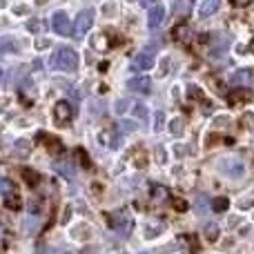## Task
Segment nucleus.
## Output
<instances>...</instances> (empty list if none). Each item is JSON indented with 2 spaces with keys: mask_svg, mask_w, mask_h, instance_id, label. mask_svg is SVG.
Here are the masks:
<instances>
[{
  "mask_svg": "<svg viewBox=\"0 0 254 254\" xmlns=\"http://www.w3.org/2000/svg\"><path fill=\"white\" fill-rule=\"evenodd\" d=\"M248 98H250V89H241V92H234L230 101L237 103V101H248Z\"/></svg>",
  "mask_w": 254,
  "mask_h": 254,
  "instance_id": "nucleus-20",
  "label": "nucleus"
},
{
  "mask_svg": "<svg viewBox=\"0 0 254 254\" xmlns=\"http://www.w3.org/2000/svg\"><path fill=\"white\" fill-rule=\"evenodd\" d=\"M250 83H252V69H239L230 78V85H234V87H248Z\"/></svg>",
  "mask_w": 254,
  "mask_h": 254,
  "instance_id": "nucleus-10",
  "label": "nucleus"
},
{
  "mask_svg": "<svg viewBox=\"0 0 254 254\" xmlns=\"http://www.w3.org/2000/svg\"><path fill=\"white\" fill-rule=\"evenodd\" d=\"M203 234H205V239L210 243H214L216 239H219V225H216V223H205V228H203Z\"/></svg>",
  "mask_w": 254,
  "mask_h": 254,
  "instance_id": "nucleus-13",
  "label": "nucleus"
},
{
  "mask_svg": "<svg viewBox=\"0 0 254 254\" xmlns=\"http://www.w3.org/2000/svg\"><path fill=\"white\" fill-rule=\"evenodd\" d=\"M172 34H174V38L179 40V43H188V38H190V29H188V25H179L174 31H172Z\"/></svg>",
  "mask_w": 254,
  "mask_h": 254,
  "instance_id": "nucleus-14",
  "label": "nucleus"
},
{
  "mask_svg": "<svg viewBox=\"0 0 254 254\" xmlns=\"http://www.w3.org/2000/svg\"><path fill=\"white\" fill-rule=\"evenodd\" d=\"M119 127L123 131H136V129H138V123H134V121H121Z\"/></svg>",
  "mask_w": 254,
  "mask_h": 254,
  "instance_id": "nucleus-23",
  "label": "nucleus"
},
{
  "mask_svg": "<svg viewBox=\"0 0 254 254\" xmlns=\"http://www.w3.org/2000/svg\"><path fill=\"white\" fill-rule=\"evenodd\" d=\"M94 9L92 7H87V9H83V11L78 13V18H76V25L71 27V34L76 36V38H83L85 34L89 31V27L94 25Z\"/></svg>",
  "mask_w": 254,
  "mask_h": 254,
  "instance_id": "nucleus-3",
  "label": "nucleus"
},
{
  "mask_svg": "<svg viewBox=\"0 0 254 254\" xmlns=\"http://www.w3.org/2000/svg\"><path fill=\"white\" fill-rule=\"evenodd\" d=\"M27 27H29V31H38V29H40V20H36V18H31V20H29V25H27Z\"/></svg>",
  "mask_w": 254,
  "mask_h": 254,
  "instance_id": "nucleus-26",
  "label": "nucleus"
},
{
  "mask_svg": "<svg viewBox=\"0 0 254 254\" xmlns=\"http://www.w3.org/2000/svg\"><path fill=\"white\" fill-rule=\"evenodd\" d=\"M161 232H163L161 228H156V230H147V232H145V237H147V239H152V237H158V234H161Z\"/></svg>",
  "mask_w": 254,
  "mask_h": 254,
  "instance_id": "nucleus-28",
  "label": "nucleus"
},
{
  "mask_svg": "<svg viewBox=\"0 0 254 254\" xmlns=\"http://www.w3.org/2000/svg\"><path fill=\"white\" fill-rule=\"evenodd\" d=\"M230 207V201L225 196H219V198H214V201H212V212H225Z\"/></svg>",
  "mask_w": 254,
  "mask_h": 254,
  "instance_id": "nucleus-15",
  "label": "nucleus"
},
{
  "mask_svg": "<svg viewBox=\"0 0 254 254\" xmlns=\"http://www.w3.org/2000/svg\"><path fill=\"white\" fill-rule=\"evenodd\" d=\"M127 87L136 94H149L152 92V78H147V76H134V78L127 80Z\"/></svg>",
  "mask_w": 254,
  "mask_h": 254,
  "instance_id": "nucleus-6",
  "label": "nucleus"
},
{
  "mask_svg": "<svg viewBox=\"0 0 254 254\" xmlns=\"http://www.w3.org/2000/svg\"><path fill=\"white\" fill-rule=\"evenodd\" d=\"M4 7V0H0V9H2Z\"/></svg>",
  "mask_w": 254,
  "mask_h": 254,
  "instance_id": "nucleus-31",
  "label": "nucleus"
},
{
  "mask_svg": "<svg viewBox=\"0 0 254 254\" xmlns=\"http://www.w3.org/2000/svg\"><path fill=\"white\" fill-rule=\"evenodd\" d=\"M221 7V0H203L201 7H198V16L201 18H207L212 16V13H216Z\"/></svg>",
  "mask_w": 254,
  "mask_h": 254,
  "instance_id": "nucleus-11",
  "label": "nucleus"
},
{
  "mask_svg": "<svg viewBox=\"0 0 254 254\" xmlns=\"http://www.w3.org/2000/svg\"><path fill=\"white\" fill-rule=\"evenodd\" d=\"M140 254H149V252H140Z\"/></svg>",
  "mask_w": 254,
  "mask_h": 254,
  "instance_id": "nucleus-33",
  "label": "nucleus"
},
{
  "mask_svg": "<svg viewBox=\"0 0 254 254\" xmlns=\"http://www.w3.org/2000/svg\"><path fill=\"white\" fill-rule=\"evenodd\" d=\"M131 112H134V116H136L138 121H145V119H147V107H145L143 103H136V105L131 107Z\"/></svg>",
  "mask_w": 254,
  "mask_h": 254,
  "instance_id": "nucleus-18",
  "label": "nucleus"
},
{
  "mask_svg": "<svg viewBox=\"0 0 254 254\" xmlns=\"http://www.w3.org/2000/svg\"><path fill=\"white\" fill-rule=\"evenodd\" d=\"M172 203H174V207H176V210H179V212H185V210H188V203H185V201H181V198H174V201H172Z\"/></svg>",
  "mask_w": 254,
  "mask_h": 254,
  "instance_id": "nucleus-25",
  "label": "nucleus"
},
{
  "mask_svg": "<svg viewBox=\"0 0 254 254\" xmlns=\"http://www.w3.org/2000/svg\"><path fill=\"white\" fill-rule=\"evenodd\" d=\"M230 2H232L234 7H246V4H250L252 0H230Z\"/></svg>",
  "mask_w": 254,
  "mask_h": 254,
  "instance_id": "nucleus-29",
  "label": "nucleus"
},
{
  "mask_svg": "<svg viewBox=\"0 0 254 254\" xmlns=\"http://www.w3.org/2000/svg\"><path fill=\"white\" fill-rule=\"evenodd\" d=\"M221 172L228 176H232V179H239V176H243V172H246V165H243L239 158H225V161H221Z\"/></svg>",
  "mask_w": 254,
  "mask_h": 254,
  "instance_id": "nucleus-5",
  "label": "nucleus"
},
{
  "mask_svg": "<svg viewBox=\"0 0 254 254\" xmlns=\"http://www.w3.org/2000/svg\"><path fill=\"white\" fill-rule=\"evenodd\" d=\"M0 52H16L13 38H0Z\"/></svg>",
  "mask_w": 254,
  "mask_h": 254,
  "instance_id": "nucleus-19",
  "label": "nucleus"
},
{
  "mask_svg": "<svg viewBox=\"0 0 254 254\" xmlns=\"http://www.w3.org/2000/svg\"><path fill=\"white\" fill-rule=\"evenodd\" d=\"M243 119H246V125H248V127H250V129L254 131V114H250V112H248V114L243 116Z\"/></svg>",
  "mask_w": 254,
  "mask_h": 254,
  "instance_id": "nucleus-27",
  "label": "nucleus"
},
{
  "mask_svg": "<svg viewBox=\"0 0 254 254\" xmlns=\"http://www.w3.org/2000/svg\"><path fill=\"white\" fill-rule=\"evenodd\" d=\"M154 129L156 131H161L163 129V125H165V114H163V112H156V114H154Z\"/></svg>",
  "mask_w": 254,
  "mask_h": 254,
  "instance_id": "nucleus-22",
  "label": "nucleus"
},
{
  "mask_svg": "<svg viewBox=\"0 0 254 254\" xmlns=\"http://www.w3.org/2000/svg\"><path fill=\"white\" fill-rule=\"evenodd\" d=\"M54 114H56V121H58V123H69L71 116H74V112H71L69 103H67V101H61V103H56V107H54Z\"/></svg>",
  "mask_w": 254,
  "mask_h": 254,
  "instance_id": "nucleus-9",
  "label": "nucleus"
},
{
  "mask_svg": "<svg viewBox=\"0 0 254 254\" xmlns=\"http://www.w3.org/2000/svg\"><path fill=\"white\" fill-rule=\"evenodd\" d=\"M52 69L56 71H76L78 67V56H76L74 49L69 47H58L56 52L52 54Z\"/></svg>",
  "mask_w": 254,
  "mask_h": 254,
  "instance_id": "nucleus-1",
  "label": "nucleus"
},
{
  "mask_svg": "<svg viewBox=\"0 0 254 254\" xmlns=\"http://www.w3.org/2000/svg\"><path fill=\"white\" fill-rule=\"evenodd\" d=\"M112 228H114V232L119 234V237L127 239L131 234V230H134V219L129 216L127 210H119L112 216Z\"/></svg>",
  "mask_w": 254,
  "mask_h": 254,
  "instance_id": "nucleus-2",
  "label": "nucleus"
},
{
  "mask_svg": "<svg viewBox=\"0 0 254 254\" xmlns=\"http://www.w3.org/2000/svg\"><path fill=\"white\" fill-rule=\"evenodd\" d=\"M0 78H2V69H0Z\"/></svg>",
  "mask_w": 254,
  "mask_h": 254,
  "instance_id": "nucleus-32",
  "label": "nucleus"
},
{
  "mask_svg": "<svg viewBox=\"0 0 254 254\" xmlns=\"http://www.w3.org/2000/svg\"><path fill=\"white\" fill-rule=\"evenodd\" d=\"M127 107H129V101H125V98H123V101H119V103H116V114H123Z\"/></svg>",
  "mask_w": 254,
  "mask_h": 254,
  "instance_id": "nucleus-24",
  "label": "nucleus"
},
{
  "mask_svg": "<svg viewBox=\"0 0 254 254\" xmlns=\"http://www.w3.org/2000/svg\"><path fill=\"white\" fill-rule=\"evenodd\" d=\"M156 152H158V161H161V163H163V161H165V156H163V154H165V152H163V147H158V149H156Z\"/></svg>",
  "mask_w": 254,
  "mask_h": 254,
  "instance_id": "nucleus-30",
  "label": "nucleus"
},
{
  "mask_svg": "<svg viewBox=\"0 0 254 254\" xmlns=\"http://www.w3.org/2000/svg\"><path fill=\"white\" fill-rule=\"evenodd\" d=\"M163 18H165V7L163 4H154V7H149V13H147V27L149 29H158L163 22Z\"/></svg>",
  "mask_w": 254,
  "mask_h": 254,
  "instance_id": "nucleus-7",
  "label": "nucleus"
},
{
  "mask_svg": "<svg viewBox=\"0 0 254 254\" xmlns=\"http://www.w3.org/2000/svg\"><path fill=\"white\" fill-rule=\"evenodd\" d=\"M52 27L58 36H69L71 34V22H69V16L65 11H56L52 18Z\"/></svg>",
  "mask_w": 254,
  "mask_h": 254,
  "instance_id": "nucleus-4",
  "label": "nucleus"
},
{
  "mask_svg": "<svg viewBox=\"0 0 254 254\" xmlns=\"http://www.w3.org/2000/svg\"><path fill=\"white\" fill-rule=\"evenodd\" d=\"M170 131H172V134H181V131H183V119L170 121Z\"/></svg>",
  "mask_w": 254,
  "mask_h": 254,
  "instance_id": "nucleus-21",
  "label": "nucleus"
},
{
  "mask_svg": "<svg viewBox=\"0 0 254 254\" xmlns=\"http://www.w3.org/2000/svg\"><path fill=\"white\" fill-rule=\"evenodd\" d=\"M22 176H25V181L31 185V188H36V185L40 183V176L36 174L34 170H25V172H22Z\"/></svg>",
  "mask_w": 254,
  "mask_h": 254,
  "instance_id": "nucleus-17",
  "label": "nucleus"
},
{
  "mask_svg": "<svg viewBox=\"0 0 254 254\" xmlns=\"http://www.w3.org/2000/svg\"><path fill=\"white\" fill-rule=\"evenodd\" d=\"M152 65H154V52H140V54H136L134 69L147 71V69H152Z\"/></svg>",
  "mask_w": 254,
  "mask_h": 254,
  "instance_id": "nucleus-8",
  "label": "nucleus"
},
{
  "mask_svg": "<svg viewBox=\"0 0 254 254\" xmlns=\"http://www.w3.org/2000/svg\"><path fill=\"white\" fill-rule=\"evenodd\" d=\"M22 230H25V234H36V232H38V221H36L34 216L25 219V221H22Z\"/></svg>",
  "mask_w": 254,
  "mask_h": 254,
  "instance_id": "nucleus-16",
  "label": "nucleus"
},
{
  "mask_svg": "<svg viewBox=\"0 0 254 254\" xmlns=\"http://www.w3.org/2000/svg\"><path fill=\"white\" fill-rule=\"evenodd\" d=\"M54 170H56L58 174L67 176V179H71V176H74V167H71L69 163H65V161H56V163H54Z\"/></svg>",
  "mask_w": 254,
  "mask_h": 254,
  "instance_id": "nucleus-12",
  "label": "nucleus"
}]
</instances>
